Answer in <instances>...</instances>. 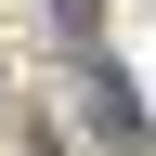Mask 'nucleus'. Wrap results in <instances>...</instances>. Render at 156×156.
<instances>
[{"label": "nucleus", "mask_w": 156, "mask_h": 156, "mask_svg": "<svg viewBox=\"0 0 156 156\" xmlns=\"http://www.w3.org/2000/svg\"><path fill=\"white\" fill-rule=\"evenodd\" d=\"M91 130H104V143H143V117H130V91H117V65H91Z\"/></svg>", "instance_id": "1"}]
</instances>
